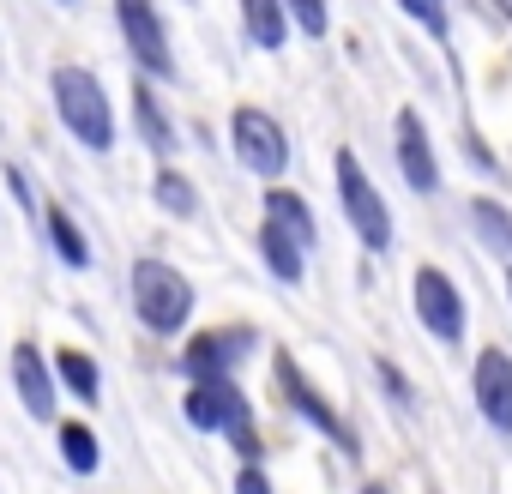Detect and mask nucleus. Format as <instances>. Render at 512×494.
Returning <instances> with one entry per match:
<instances>
[{
	"label": "nucleus",
	"instance_id": "obj_1",
	"mask_svg": "<svg viewBox=\"0 0 512 494\" xmlns=\"http://www.w3.org/2000/svg\"><path fill=\"white\" fill-rule=\"evenodd\" d=\"M49 103H55L61 133H67L79 151L109 157V151L121 145V115H115V97H109V85H103L97 67H85V61L49 67Z\"/></svg>",
	"mask_w": 512,
	"mask_h": 494
},
{
	"label": "nucleus",
	"instance_id": "obj_2",
	"mask_svg": "<svg viewBox=\"0 0 512 494\" xmlns=\"http://www.w3.org/2000/svg\"><path fill=\"white\" fill-rule=\"evenodd\" d=\"M127 308H133V320H139L157 344H175V338L193 326V314H199V290H193V278H187L175 260L139 254V260L127 266Z\"/></svg>",
	"mask_w": 512,
	"mask_h": 494
},
{
	"label": "nucleus",
	"instance_id": "obj_3",
	"mask_svg": "<svg viewBox=\"0 0 512 494\" xmlns=\"http://www.w3.org/2000/svg\"><path fill=\"white\" fill-rule=\"evenodd\" d=\"M272 392H278V404L296 416V428H308V434H320L332 452H344L350 464H362V434H356V422L320 392V380L290 356V350H272Z\"/></svg>",
	"mask_w": 512,
	"mask_h": 494
},
{
	"label": "nucleus",
	"instance_id": "obj_4",
	"mask_svg": "<svg viewBox=\"0 0 512 494\" xmlns=\"http://www.w3.org/2000/svg\"><path fill=\"white\" fill-rule=\"evenodd\" d=\"M332 193H338V211H344L350 235L362 241V254L368 260H386L392 247H398V223H392V205L374 187V175H368V163H362L356 145H338L332 151Z\"/></svg>",
	"mask_w": 512,
	"mask_h": 494
},
{
	"label": "nucleus",
	"instance_id": "obj_5",
	"mask_svg": "<svg viewBox=\"0 0 512 494\" xmlns=\"http://www.w3.org/2000/svg\"><path fill=\"white\" fill-rule=\"evenodd\" d=\"M229 157H235V169L241 175H253V181H284L290 175V157H296V145H290V127L272 115V109H260V103H235L229 109Z\"/></svg>",
	"mask_w": 512,
	"mask_h": 494
},
{
	"label": "nucleus",
	"instance_id": "obj_6",
	"mask_svg": "<svg viewBox=\"0 0 512 494\" xmlns=\"http://www.w3.org/2000/svg\"><path fill=\"white\" fill-rule=\"evenodd\" d=\"M253 356H260V326L229 320V326H187L175 338V368L181 380H235Z\"/></svg>",
	"mask_w": 512,
	"mask_h": 494
},
{
	"label": "nucleus",
	"instance_id": "obj_7",
	"mask_svg": "<svg viewBox=\"0 0 512 494\" xmlns=\"http://www.w3.org/2000/svg\"><path fill=\"white\" fill-rule=\"evenodd\" d=\"M410 314H416V326H422L440 350H458V344L470 338V302H464L458 278H452L446 266H434V260L410 272Z\"/></svg>",
	"mask_w": 512,
	"mask_h": 494
},
{
	"label": "nucleus",
	"instance_id": "obj_8",
	"mask_svg": "<svg viewBox=\"0 0 512 494\" xmlns=\"http://www.w3.org/2000/svg\"><path fill=\"white\" fill-rule=\"evenodd\" d=\"M115 31H121L133 73H145L157 85L175 79V43H169V19L157 0H115Z\"/></svg>",
	"mask_w": 512,
	"mask_h": 494
},
{
	"label": "nucleus",
	"instance_id": "obj_9",
	"mask_svg": "<svg viewBox=\"0 0 512 494\" xmlns=\"http://www.w3.org/2000/svg\"><path fill=\"white\" fill-rule=\"evenodd\" d=\"M7 386H13L19 410L37 428H55V416H61V380H55V362H49V350L37 338H19L7 350Z\"/></svg>",
	"mask_w": 512,
	"mask_h": 494
},
{
	"label": "nucleus",
	"instance_id": "obj_10",
	"mask_svg": "<svg viewBox=\"0 0 512 494\" xmlns=\"http://www.w3.org/2000/svg\"><path fill=\"white\" fill-rule=\"evenodd\" d=\"M392 163H398V181L416 199L440 193V145H434V133H428L416 103H398V115H392Z\"/></svg>",
	"mask_w": 512,
	"mask_h": 494
},
{
	"label": "nucleus",
	"instance_id": "obj_11",
	"mask_svg": "<svg viewBox=\"0 0 512 494\" xmlns=\"http://www.w3.org/2000/svg\"><path fill=\"white\" fill-rule=\"evenodd\" d=\"M470 404L494 440H512V350L506 344H482L470 356Z\"/></svg>",
	"mask_w": 512,
	"mask_h": 494
},
{
	"label": "nucleus",
	"instance_id": "obj_12",
	"mask_svg": "<svg viewBox=\"0 0 512 494\" xmlns=\"http://www.w3.org/2000/svg\"><path fill=\"white\" fill-rule=\"evenodd\" d=\"M241 416H253V398H247L241 380H187V392H181V422H187L193 434H217V440H223V428H235Z\"/></svg>",
	"mask_w": 512,
	"mask_h": 494
},
{
	"label": "nucleus",
	"instance_id": "obj_13",
	"mask_svg": "<svg viewBox=\"0 0 512 494\" xmlns=\"http://www.w3.org/2000/svg\"><path fill=\"white\" fill-rule=\"evenodd\" d=\"M127 121H133V139H139L157 163H175V151H181V127H175V115H169L157 79L133 73V85H127Z\"/></svg>",
	"mask_w": 512,
	"mask_h": 494
},
{
	"label": "nucleus",
	"instance_id": "obj_14",
	"mask_svg": "<svg viewBox=\"0 0 512 494\" xmlns=\"http://www.w3.org/2000/svg\"><path fill=\"white\" fill-rule=\"evenodd\" d=\"M253 254H260V266H266V278L272 284H284V290H302L308 284V247L296 241V235H284L278 223H253Z\"/></svg>",
	"mask_w": 512,
	"mask_h": 494
},
{
	"label": "nucleus",
	"instance_id": "obj_15",
	"mask_svg": "<svg viewBox=\"0 0 512 494\" xmlns=\"http://www.w3.org/2000/svg\"><path fill=\"white\" fill-rule=\"evenodd\" d=\"M43 247L67 266V272H91L97 266V247H91V235H85V223L61 205V199H43Z\"/></svg>",
	"mask_w": 512,
	"mask_h": 494
},
{
	"label": "nucleus",
	"instance_id": "obj_16",
	"mask_svg": "<svg viewBox=\"0 0 512 494\" xmlns=\"http://www.w3.org/2000/svg\"><path fill=\"white\" fill-rule=\"evenodd\" d=\"M260 217L266 223H278L284 235H296L308 254L320 247V217H314V205L296 193V187H284V181H272V187H260Z\"/></svg>",
	"mask_w": 512,
	"mask_h": 494
},
{
	"label": "nucleus",
	"instance_id": "obj_17",
	"mask_svg": "<svg viewBox=\"0 0 512 494\" xmlns=\"http://www.w3.org/2000/svg\"><path fill=\"white\" fill-rule=\"evenodd\" d=\"M49 362H55L61 398H73L79 410H97V404H103V362H97L91 350H79V344H61Z\"/></svg>",
	"mask_w": 512,
	"mask_h": 494
},
{
	"label": "nucleus",
	"instance_id": "obj_18",
	"mask_svg": "<svg viewBox=\"0 0 512 494\" xmlns=\"http://www.w3.org/2000/svg\"><path fill=\"white\" fill-rule=\"evenodd\" d=\"M235 19H241V37L260 49V55H284L290 37H296L284 0H235Z\"/></svg>",
	"mask_w": 512,
	"mask_h": 494
},
{
	"label": "nucleus",
	"instance_id": "obj_19",
	"mask_svg": "<svg viewBox=\"0 0 512 494\" xmlns=\"http://www.w3.org/2000/svg\"><path fill=\"white\" fill-rule=\"evenodd\" d=\"M151 205H157L163 217H175V223H199L205 193H199V181H193L181 163H157V169H151Z\"/></svg>",
	"mask_w": 512,
	"mask_h": 494
},
{
	"label": "nucleus",
	"instance_id": "obj_20",
	"mask_svg": "<svg viewBox=\"0 0 512 494\" xmlns=\"http://www.w3.org/2000/svg\"><path fill=\"white\" fill-rule=\"evenodd\" d=\"M55 458L67 476H97L103 470V434L85 416H55Z\"/></svg>",
	"mask_w": 512,
	"mask_h": 494
},
{
	"label": "nucleus",
	"instance_id": "obj_21",
	"mask_svg": "<svg viewBox=\"0 0 512 494\" xmlns=\"http://www.w3.org/2000/svg\"><path fill=\"white\" fill-rule=\"evenodd\" d=\"M464 217H470V235L488 247V254L512 266V205L494 199V193H470L464 199Z\"/></svg>",
	"mask_w": 512,
	"mask_h": 494
},
{
	"label": "nucleus",
	"instance_id": "obj_22",
	"mask_svg": "<svg viewBox=\"0 0 512 494\" xmlns=\"http://www.w3.org/2000/svg\"><path fill=\"white\" fill-rule=\"evenodd\" d=\"M290 13V31L308 37V43H326L332 37V0H284Z\"/></svg>",
	"mask_w": 512,
	"mask_h": 494
},
{
	"label": "nucleus",
	"instance_id": "obj_23",
	"mask_svg": "<svg viewBox=\"0 0 512 494\" xmlns=\"http://www.w3.org/2000/svg\"><path fill=\"white\" fill-rule=\"evenodd\" d=\"M392 7H398L410 25H422L434 43H446V37H452V0H392Z\"/></svg>",
	"mask_w": 512,
	"mask_h": 494
},
{
	"label": "nucleus",
	"instance_id": "obj_24",
	"mask_svg": "<svg viewBox=\"0 0 512 494\" xmlns=\"http://www.w3.org/2000/svg\"><path fill=\"white\" fill-rule=\"evenodd\" d=\"M374 380H380V398H386L398 416H410V410H416V386H410V374H404L392 356H374Z\"/></svg>",
	"mask_w": 512,
	"mask_h": 494
},
{
	"label": "nucleus",
	"instance_id": "obj_25",
	"mask_svg": "<svg viewBox=\"0 0 512 494\" xmlns=\"http://www.w3.org/2000/svg\"><path fill=\"white\" fill-rule=\"evenodd\" d=\"M0 181H7V193H13V205L25 217H43V193H37V181H31L25 163H7V169H0Z\"/></svg>",
	"mask_w": 512,
	"mask_h": 494
},
{
	"label": "nucleus",
	"instance_id": "obj_26",
	"mask_svg": "<svg viewBox=\"0 0 512 494\" xmlns=\"http://www.w3.org/2000/svg\"><path fill=\"white\" fill-rule=\"evenodd\" d=\"M229 494H278L266 458H235V476H229Z\"/></svg>",
	"mask_w": 512,
	"mask_h": 494
},
{
	"label": "nucleus",
	"instance_id": "obj_27",
	"mask_svg": "<svg viewBox=\"0 0 512 494\" xmlns=\"http://www.w3.org/2000/svg\"><path fill=\"white\" fill-rule=\"evenodd\" d=\"M223 446L235 458H266V434H260V416H241L235 428H223Z\"/></svg>",
	"mask_w": 512,
	"mask_h": 494
},
{
	"label": "nucleus",
	"instance_id": "obj_28",
	"mask_svg": "<svg viewBox=\"0 0 512 494\" xmlns=\"http://www.w3.org/2000/svg\"><path fill=\"white\" fill-rule=\"evenodd\" d=\"M482 13H494V19L512 31V0H482Z\"/></svg>",
	"mask_w": 512,
	"mask_h": 494
},
{
	"label": "nucleus",
	"instance_id": "obj_29",
	"mask_svg": "<svg viewBox=\"0 0 512 494\" xmlns=\"http://www.w3.org/2000/svg\"><path fill=\"white\" fill-rule=\"evenodd\" d=\"M356 494H398V488H392V482H380V476H368V482H362Z\"/></svg>",
	"mask_w": 512,
	"mask_h": 494
},
{
	"label": "nucleus",
	"instance_id": "obj_30",
	"mask_svg": "<svg viewBox=\"0 0 512 494\" xmlns=\"http://www.w3.org/2000/svg\"><path fill=\"white\" fill-rule=\"evenodd\" d=\"M500 284H506V308H512V266H506V278H500Z\"/></svg>",
	"mask_w": 512,
	"mask_h": 494
},
{
	"label": "nucleus",
	"instance_id": "obj_31",
	"mask_svg": "<svg viewBox=\"0 0 512 494\" xmlns=\"http://www.w3.org/2000/svg\"><path fill=\"white\" fill-rule=\"evenodd\" d=\"M55 7H79V0H55Z\"/></svg>",
	"mask_w": 512,
	"mask_h": 494
},
{
	"label": "nucleus",
	"instance_id": "obj_32",
	"mask_svg": "<svg viewBox=\"0 0 512 494\" xmlns=\"http://www.w3.org/2000/svg\"><path fill=\"white\" fill-rule=\"evenodd\" d=\"M428 494H440V488H428Z\"/></svg>",
	"mask_w": 512,
	"mask_h": 494
}]
</instances>
